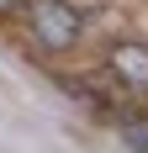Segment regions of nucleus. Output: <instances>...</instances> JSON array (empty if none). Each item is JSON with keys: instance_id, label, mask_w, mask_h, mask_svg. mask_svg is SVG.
I'll return each mask as SVG.
<instances>
[{"instance_id": "4", "label": "nucleus", "mask_w": 148, "mask_h": 153, "mask_svg": "<svg viewBox=\"0 0 148 153\" xmlns=\"http://www.w3.org/2000/svg\"><path fill=\"white\" fill-rule=\"evenodd\" d=\"M11 5H16V0H0V16H5V11H11Z\"/></svg>"}, {"instance_id": "1", "label": "nucleus", "mask_w": 148, "mask_h": 153, "mask_svg": "<svg viewBox=\"0 0 148 153\" xmlns=\"http://www.w3.org/2000/svg\"><path fill=\"white\" fill-rule=\"evenodd\" d=\"M27 21H32V37L48 53H64V48L79 42V11L69 0H27Z\"/></svg>"}, {"instance_id": "2", "label": "nucleus", "mask_w": 148, "mask_h": 153, "mask_svg": "<svg viewBox=\"0 0 148 153\" xmlns=\"http://www.w3.org/2000/svg\"><path fill=\"white\" fill-rule=\"evenodd\" d=\"M106 69L127 85V90H148V48L143 42H122L106 53Z\"/></svg>"}, {"instance_id": "3", "label": "nucleus", "mask_w": 148, "mask_h": 153, "mask_svg": "<svg viewBox=\"0 0 148 153\" xmlns=\"http://www.w3.org/2000/svg\"><path fill=\"white\" fill-rule=\"evenodd\" d=\"M122 137L132 143L138 153H148V122H138V116H122Z\"/></svg>"}]
</instances>
